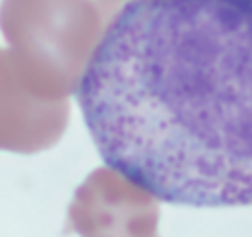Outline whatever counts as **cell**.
<instances>
[{"mask_svg":"<svg viewBox=\"0 0 252 237\" xmlns=\"http://www.w3.org/2000/svg\"><path fill=\"white\" fill-rule=\"evenodd\" d=\"M78 107L102 161L183 207H252V0H128Z\"/></svg>","mask_w":252,"mask_h":237,"instance_id":"1","label":"cell"},{"mask_svg":"<svg viewBox=\"0 0 252 237\" xmlns=\"http://www.w3.org/2000/svg\"><path fill=\"white\" fill-rule=\"evenodd\" d=\"M120 9L113 0H2L0 31L31 81L67 98Z\"/></svg>","mask_w":252,"mask_h":237,"instance_id":"2","label":"cell"},{"mask_svg":"<svg viewBox=\"0 0 252 237\" xmlns=\"http://www.w3.org/2000/svg\"><path fill=\"white\" fill-rule=\"evenodd\" d=\"M159 203L118 170L104 166L78 185L65 233L78 237H159Z\"/></svg>","mask_w":252,"mask_h":237,"instance_id":"3","label":"cell"},{"mask_svg":"<svg viewBox=\"0 0 252 237\" xmlns=\"http://www.w3.org/2000/svg\"><path fill=\"white\" fill-rule=\"evenodd\" d=\"M70 120L67 98H50L31 81L22 61L0 48V150L35 155L59 144Z\"/></svg>","mask_w":252,"mask_h":237,"instance_id":"4","label":"cell"},{"mask_svg":"<svg viewBox=\"0 0 252 237\" xmlns=\"http://www.w3.org/2000/svg\"><path fill=\"white\" fill-rule=\"evenodd\" d=\"M113 2H118V4H122V7H124V4L128 2V0H113Z\"/></svg>","mask_w":252,"mask_h":237,"instance_id":"5","label":"cell"}]
</instances>
